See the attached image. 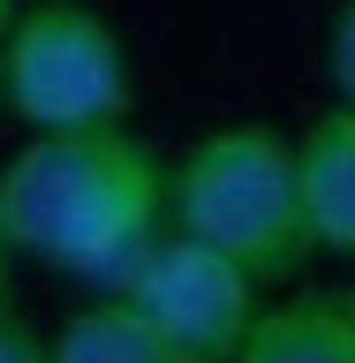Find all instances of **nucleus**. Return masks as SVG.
Returning a JSON list of instances; mask_svg holds the SVG:
<instances>
[{"instance_id":"1","label":"nucleus","mask_w":355,"mask_h":363,"mask_svg":"<svg viewBox=\"0 0 355 363\" xmlns=\"http://www.w3.org/2000/svg\"><path fill=\"white\" fill-rule=\"evenodd\" d=\"M0 227L23 257L113 288L167 235V159L129 129H53L0 167Z\"/></svg>"},{"instance_id":"2","label":"nucleus","mask_w":355,"mask_h":363,"mask_svg":"<svg viewBox=\"0 0 355 363\" xmlns=\"http://www.w3.org/2000/svg\"><path fill=\"white\" fill-rule=\"evenodd\" d=\"M167 227L227 250L257 288L288 280L310 257L295 144L280 129H265V121H235V129L197 136L167 167Z\"/></svg>"},{"instance_id":"3","label":"nucleus","mask_w":355,"mask_h":363,"mask_svg":"<svg viewBox=\"0 0 355 363\" xmlns=\"http://www.w3.org/2000/svg\"><path fill=\"white\" fill-rule=\"evenodd\" d=\"M0 106L30 136L121 129L136 106L121 30L84 0H23V16L0 38Z\"/></svg>"},{"instance_id":"4","label":"nucleus","mask_w":355,"mask_h":363,"mask_svg":"<svg viewBox=\"0 0 355 363\" xmlns=\"http://www.w3.org/2000/svg\"><path fill=\"white\" fill-rule=\"evenodd\" d=\"M106 295H121L152 333H167L181 356H197V363H227L242 348L249 318H257V280L227 250L197 242L181 227H167Z\"/></svg>"},{"instance_id":"5","label":"nucleus","mask_w":355,"mask_h":363,"mask_svg":"<svg viewBox=\"0 0 355 363\" xmlns=\"http://www.w3.org/2000/svg\"><path fill=\"white\" fill-rule=\"evenodd\" d=\"M227 363H355V288H295L257 303Z\"/></svg>"},{"instance_id":"6","label":"nucleus","mask_w":355,"mask_h":363,"mask_svg":"<svg viewBox=\"0 0 355 363\" xmlns=\"http://www.w3.org/2000/svg\"><path fill=\"white\" fill-rule=\"evenodd\" d=\"M295 182H303L310 250L355 257V106H325L295 136Z\"/></svg>"},{"instance_id":"7","label":"nucleus","mask_w":355,"mask_h":363,"mask_svg":"<svg viewBox=\"0 0 355 363\" xmlns=\"http://www.w3.org/2000/svg\"><path fill=\"white\" fill-rule=\"evenodd\" d=\"M53 363H197V356H181L174 340L152 333L121 295H106V303L76 311L61 333H53Z\"/></svg>"},{"instance_id":"8","label":"nucleus","mask_w":355,"mask_h":363,"mask_svg":"<svg viewBox=\"0 0 355 363\" xmlns=\"http://www.w3.org/2000/svg\"><path fill=\"white\" fill-rule=\"evenodd\" d=\"M325 68H333L340 106H355V0L333 16V38H325Z\"/></svg>"},{"instance_id":"9","label":"nucleus","mask_w":355,"mask_h":363,"mask_svg":"<svg viewBox=\"0 0 355 363\" xmlns=\"http://www.w3.org/2000/svg\"><path fill=\"white\" fill-rule=\"evenodd\" d=\"M0 363H53V340L8 303H0Z\"/></svg>"},{"instance_id":"10","label":"nucleus","mask_w":355,"mask_h":363,"mask_svg":"<svg viewBox=\"0 0 355 363\" xmlns=\"http://www.w3.org/2000/svg\"><path fill=\"white\" fill-rule=\"evenodd\" d=\"M8 272H16V242H8V227H0V303H8Z\"/></svg>"},{"instance_id":"11","label":"nucleus","mask_w":355,"mask_h":363,"mask_svg":"<svg viewBox=\"0 0 355 363\" xmlns=\"http://www.w3.org/2000/svg\"><path fill=\"white\" fill-rule=\"evenodd\" d=\"M23 16V0H0V38H8V23Z\"/></svg>"}]
</instances>
